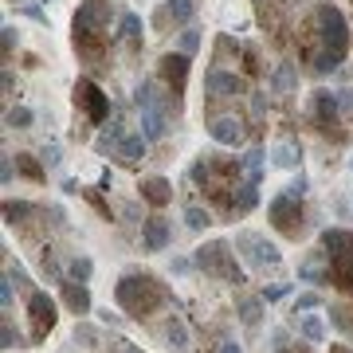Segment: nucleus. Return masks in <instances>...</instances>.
Instances as JSON below:
<instances>
[{"instance_id": "1", "label": "nucleus", "mask_w": 353, "mask_h": 353, "mask_svg": "<svg viewBox=\"0 0 353 353\" xmlns=\"http://www.w3.org/2000/svg\"><path fill=\"white\" fill-rule=\"evenodd\" d=\"M299 51H303V59L310 63L314 75H326L334 67L345 59V51H350V24H345V16L341 8L334 4H318L310 20L303 24V36H299Z\"/></svg>"}, {"instance_id": "2", "label": "nucleus", "mask_w": 353, "mask_h": 353, "mask_svg": "<svg viewBox=\"0 0 353 353\" xmlns=\"http://www.w3.org/2000/svg\"><path fill=\"white\" fill-rule=\"evenodd\" d=\"M110 20H114V4L110 0H83L75 20H71V43H75L79 59L90 67H99L106 59L110 48Z\"/></svg>"}, {"instance_id": "3", "label": "nucleus", "mask_w": 353, "mask_h": 353, "mask_svg": "<svg viewBox=\"0 0 353 353\" xmlns=\"http://www.w3.org/2000/svg\"><path fill=\"white\" fill-rule=\"evenodd\" d=\"M114 303L122 306L130 318H150L157 314V310H165V306H173V294H169V287H165L157 275H150V271H130V275L118 279V287H114Z\"/></svg>"}, {"instance_id": "4", "label": "nucleus", "mask_w": 353, "mask_h": 353, "mask_svg": "<svg viewBox=\"0 0 353 353\" xmlns=\"http://www.w3.org/2000/svg\"><path fill=\"white\" fill-rule=\"evenodd\" d=\"M318 248H322V259H326L330 287L353 294V232H345V228H326L318 236Z\"/></svg>"}, {"instance_id": "5", "label": "nucleus", "mask_w": 353, "mask_h": 353, "mask_svg": "<svg viewBox=\"0 0 353 353\" xmlns=\"http://www.w3.org/2000/svg\"><path fill=\"white\" fill-rule=\"evenodd\" d=\"M310 122L318 126V134H326L338 145L350 138V130H345V106H341L338 90H314V99H310Z\"/></svg>"}, {"instance_id": "6", "label": "nucleus", "mask_w": 353, "mask_h": 353, "mask_svg": "<svg viewBox=\"0 0 353 353\" xmlns=\"http://www.w3.org/2000/svg\"><path fill=\"white\" fill-rule=\"evenodd\" d=\"M192 263L201 267L204 275L220 279V283H236V287L243 283V271H240V263H236V248L224 243V240H212V243H204V248H196Z\"/></svg>"}, {"instance_id": "7", "label": "nucleus", "mask_w": 353, "mask_h": 353, "mask_svg": "<svg viewBox=\"0 0 353 353\" xmlns=\"http://www.w3.org/2000/svg\"><path fill=\"white\" fill-rule=\"evenodd\" d=\"M267 220H271V228H275L283 240H299V236H303V228H306L303 201H299V196H290V192L283 189L275 201L267 204Z\"/></svg>"}, {"instance_id": "8", "label": "nucleus", "mask_w": 353, "mask_h": 353, "mask_svg": "<svg viewBox=\"0 0 353 353\" xmlns=\"http://www.w3.org/2000/svg\"><path fill=\"white\" fill-rule=\"evenodd\" d=\"M134 102H138V110H141V134H145V141L165 138V130H169V110H165V102L157 99V87H153V83H141V87L134 90Z\"/></svg>"}, {"instance_id": "9", "label": "nucleus", "mask_w": 353, "mask_h": 353, "mask_svg": "<svg viewBox=\"0 0 353 353\" xmlns=\"http://www.w3.org/2000/svg\"><path fill=\"white\" fill-rule=\"evenodd\" d=\"M55 310H59V306H55V299H51L48 290H32V294H28V318H32L28 341H32V345H43V341H48V334L55 330V318H59Z\"/></svg>"}, {"instance_id": "10", "label": "nucleus", "mask_w": 353, "mask_h": 353, "mask_svg": "<svg viewBox=\"0 0 353 353\" xmlns=\"http://www.w3.org/2000/svg\"><path fill=\"white\" fill-rule=\"evenodd\" d=\"M236 252H240L243 263L255 267V271H267V267H279V263H283L279 248H275V243H267L259 232H240V236H236Z\"/></svg>"}, {"instance_id": "11", "label": "nucleus", "mask_w": 353, "mask_h": 353, "mask_svg": "<svg viewBox=\"0 0 353 353\" xmlns=\"http://www.w3.org/2000/svg\"><path fill=\"white\" fill-rule=\"evenodd\" d=\"M189 67H192V55H185V51H169V55H161L157 75H161L165 90H169L173 110L181 106V94H185V83H189Z\"/></svg>"}, {"instance_id": "12", "label": "nucleus", "mask_w": 353, "mask_h": 353, "mask_svg": "<svg viewBox=\"0 0 353 353\" xmlns=\"http://www.w3.org/2000/svg\"><path fill=\"white\" fill-rule=\"evenodd\" d=\"M75 106H83L87 126H102V122L110 118V99L99 90L94 79H79V83H75Z\"/></svg>"}, {"instance_id": "13", "label": "nucleus", "mask_w": 353, "mask_h": 353, "mask_svg": "<svg viewBox=\"0 0 353 353\" xmlns=\"http://www.w3.org/2000/svg\"><path fill=\"white\" fill-rule=\"evenodd\" d=\"M204 94L208 102H220V99H236L243 94V79L236 71H228V67H208V75H204Z\"/></svg>"}, {"instance_id": "14", "label": "nucleus", "mask_w": 353, "mask_h": 353, "mask_svg": "<svg viewBox=\"0 0 353 353\" xmlns=\"http://www.w3.org/2000/svg\"><path fill=\"white\" fill-rule=\"evenodd\" d=\"M192 12H196V0H161V8L153 12V28H157V32H165V28L189 24Z\"/></svg>"}, {"instance_id": "15", "label": "nucleus", "mask_w": 353, "mask_h": 353, "mask_svg": "<svg viewBox=\"0 0 353 353\" xmlns=\"http://www.w3.org/2000/svg\"><path fill=\"white\" fill-rule=\"evenodd\" d=\"M208 138L220 141V145H240L243 141L240 114H208Z\"/></svg>"}, {"instance_id": "16", "label": "nucleus", "mask_w": 353, "mask_h": 353, "mask_svg": "<svg viewBox=\"0 0 353 353\" xmlns=\"http://www.w3.org/2000/svg\"><path fill=\"white\" fill-rule=\"evenodd\" d=\"M59 294L71 314H90V290L83 279H59Z\"/></svg>"}, {"instance_id": "17", "label": "nucleus", "mask_w": 353, "mask_h": 353, "mask_svg": "<svg viewBox=\"0 0 353 353\" xmlns=\"http://www.w3.org/2000/svg\"><path fill=\"white\" fill-rule=\"evenodd\" d=\"M169 240H173L169 220H165V216H150V220H145V228H141V248H145V252H165V248H169Z\"/></svg>"}, {"instance_id": "18", "label": "nucleus", "mask_w": 353, "mask_h": 353, "mask_svg": "<svg viewBox=\"0 0 353 353\" xmlns=\"http://www.w3.org/2000/svg\"><path fill=\"white\" fill-rule=\"evenodd\" d=\"M157 334L165 338V345H173L176 353L189 350V326L181 322V314H165V322L157 326Z\"/></svg>"}, {"instance_id": "19", "label": "nucleus", "mask_w": 353, "mask_h": 353, "mask_svg": "<svg viewBox=\"0 0 353 353\" xmlns=\"http://www.w3.org/2000/svg\"><path fill=\"white\" fill-rule=\"evenodd\" d=\"M114 157H122L130 169H134V165H141V161H145V134H122L118 150H114Z\"/></svg>"}, {"instance_id": "20", "label": "nucleus", "mask_w": 353, "mask_h": 353, "mask_svg": "<svg viewBox=\"0 0 353 353\" xmlns=\"http://www.w3.org/2000/svg\"><path fill=\"white\" fill-rule=\"evenodd\" d=\"M141 201H150L153 208H165L173 201V185L165 176H150V181H141Z\"/></svg>"}, {"instance_id": "21", "label": "nucleus", "mask_w": 353, "mask_h": 353, "mask_svg": "<svg viewBox=\"0 0 353 353\" xmlns=\"http://www.w3.org/2000/svg\"><path fill=\"white\" fill-rule=\"evenodd\" d=\"M299 279H303V283H318V287H322V283H330L326 259H322V248H318V252H310L303 263H299Z\"/></svg>"}, {"instance_id": "22", "label": "nucleus", "mask_w": 353, "mask_h": 353, "mask_svg": "<svg viewBox=\"0 0 353 353\" xmlns=\"http://www.w3.org/2000/svg\"><path fill=\"white\" fill-rule=\"evenodd\" d=\"M118 39H122L130 51L141 48V20H138V12H122V20H118Z\"/></svg>"}, {"instance_id": "23", "label": "nucleus", "mask_w": 353, "mask_h": 353, "mask_svg": "<svg viewBox=\"0 0 353 353\" xmlns=\"http://www.w3.org/2000/svg\"><path fill=\"white\" fill-rule=\"evenodd\" d=\"M271 87H275L279 94H294V87H299V71H294V63H279L275 75H271Z\"/></svg>"}, {"instance_id": "24", "label": "nucleus", "mask_w": 353, "mask_h": 353, "mask_svg": "<svg viewBox=\"0 0 353 353\" xmlns=\"http://www.w3.org/2000/svg\"><path fill=\"white\" fill-rule=\"evenodd\" d=\"M236 314H240V322L248 330H255V326H259V318H263V299H240Z\"/></svg>"}, {"instance_id": "25", "label": "nucleus", "mask_w": 353, "mask_h": 353, "mask_svg": "<svg viewBox=\"0 0 353 353\" xmlns=\"http://www.w3.org/2000/svg\"><path fill=\"white\" fill-rule=\"evenodd\" d=\"M32 212H39L36 204H24V201H4V220H8V224H28V216Z\"/></svg>"}, {"instance_id": "26", "label": "nucleus", "mask_w": 353, "mask_h": 353, "mask_svg": "<svg viewBox=\"0 0 353 353\" xmlns=\"http://www.w3.org/2000/svg\"><path fill=\"white\" fill-rule=\"evenodd\" d=\"M0 338H4V350H24V334L12 326V310H4V322H0Z\"/></svg>"}, {"instance_id": "27", "label": "nucleus", "mask_w": 353, "mask_h": 353, "mask_svg": "<svg viewBox=\"0 0 353 353\" xmlns=\"http://www.w3.org/2000/svg\"><path fill=\"white\" fill-rule=\"evenodd\" d=\"M271 161H275L279 169H294V165H299V145H294V141H279Z\"/></svg>"}, {"instance_id": "28", "label": "nucleus", "mask_w": 353, "mask_h": 353, "mask_svg": "<svg viewBox=\"0 0 353 353\" xmlns=\"http://www.w3.org/2000/svg\"><path fill=\"white\" fill-rule=\"evenodd\" d=\"M299 334H303L306 341H314V345H318V341L326 338V330H322V318H303V322H299Z\"/></svg>"}, {"instance_id": "29", "label": "nucleus", "mask_w": 353, "mask_h": 353, "mask_svg": "<svg viewBox=\"0 0 353 353\" xmlns=\"http://www.w3.org/2000/svg\"><path fill=\"white\" fill-rule=\"evenodd\" d=\"M185 224H189L192 232H204V228L212 224V216H208V208H196V204H192L189 212H185Z\"/></svg>"}, {"instance_id": "30", "label": "nucleus", "mask_w": 353, "mask_h": 353, "mask_svg": "<svg viewBox=\"0 0 353 353\" xmlns=\"http://www.w3.org/2000/svg\"><path fill=\"white\" fill-rule=\"evenodd\" d=\"M90 271H94V263H90L87 255H75V259L67 263V275H71V279H83V283L90 279Z\"/></svg>"}, {"instance_id": "31", "label": "nucleus", "mask_w": 353, "mask_h": 353, "mask_svg": "<svg viewBox=\"0 0 353 353\" xmlns=\"http://www.w3.org/2000/svg\"><path fill=\"white\" fill-rule=\"evenodd\" d=\"M4 122L16 126V130H28V126H32V110H28V106H12V110L4 114Z\"/></svg>"}, {"instance_id": "32", "label": "nucleus", "mask_w": 353, "mask_h": 353, "mask_svg": "<svg viewBox=\"0 0 353 353\" xmlns=\"http://www.w3.org/2000/svg\"><path fill=\"white\" fill-rule=\"evenodd\" d=\"M16 165H20V173H24V176H32V181H43V176H48V173H43V169L36 165V161H32V157H28V153H16Z\"/></svg>"}, {"instance_id": "33", "label": "nucleus", "mask_w": 353, "mask_h": 353, "mask_svg": "<svg viewBox=\"0 0 353 353\" xmlns=\"http://www.w3.org/2000/svg\"><path fill=\"white\" fill-rule=\"evenodd\" d=\"M196 48H201V32H196V28H185V36H181V51H185V55H196Z\"/></svg>"}, {"instance_id": "34", "label": "nucleus", "mask_w": 353, "mask_h": 353, "mask_svg": "<svg viewBox=\"0 0 353 353\" xmlns=\"http://www.w3.org/2000/svg\"><path fill=\"white\" fill-rule=\"evenodd\" d=\"M314 306H322V294L306 290V294H299V299H294V314H299V310H314Z\"/></svg>"}, {"instance_id": "35", "label": "nucleus", "mask_w": 353, "mask_h": 353, "mask_svg": "<svg viewBox=\"0 0 353 353\" xmlns=\"http://www.w3.org/2000/svg\"><path fill=\"white\" fill-rule=\"evenodd\" d=\"M243 71L248 75H259L263 67H259V55H255V48H243Z\"/></svg>"}, {"instance_id": "36", "label": "nucleus", "mask_w": 353, "mask_h": 353, "mask_svg": "<svg viewBox=\"0 0 353 353\" xmlns=\"http://www.w3.org/2000/svg\"><path fill=\"white\" fill-rule=\"evenodd\" d=\"M283 294H290V283H275V287L263 290V303H279Z\"/></svg>"}, {"instance_id": "37", "label": "nucleus", "mask_w": 353, "mask_h": 353, "mask_svg": "<svg viewBox=\"0 0 353 353\" xmlns=\"http://www.w3.org/2000/svg\"><path fill=\"white\" fill-rule=\"evenodd\" d=\"M287 192H290V196H299V201H303V196H306V176L299 173V176H294V181L287 185Z\"/></svg>"}, {"instance_id": "38", "label": "nucleus", "mask_w": 353, "mask_h": 353, "mask_svg": "<svg viewBox=\"0 0 353 353\" xmlns=\"http://www.w3.org/2000/svg\"><path fill=\"white\" fill-rule=\"evenodd\" d=\"M12 48H16V28H4V59H12Z\"/></svg>"}, {"instance_id": "39", "label": "nucleus", "mask_w": 353, "mask_h": 353, "mask_svg": "<svg viewBox=\"0 0 353 353\" xmlns=\"http://www.w3.org/2000/svg\"><path fill=\"white\" fill-rule=\"evenodd\" d=\"M216 353H240V345L232 338H220V345H216Z\"/></svg>"}, {"instance_id": "40", "label": "nucleus", "mask_w": 353, "mask_h": 353, "mask_svg": "<svg viewBox=\"0 0 353 353\" xmlns=\"http://www.w3.org/2000/svg\"><path fill=\"white\" fill-rule=\"evenodd\" d=\"M43 161H48V165H59V145H48V150H43Z\"/></svg>"}, {"instance_id": "41", "label": "nucleus", "mask_w": 353, "mask_h": 353, "mask_svg": "<svg viewBox=\"0 0 353 353\" xmlns=\"http://www.w3.org/2000/svg\"><path fill=\"white\" fill-rule=\"evenodd\" d=\"M24 16H28V20H36V24H43V20H48V16L39 12V8H24Z\"/></svg>"}, {"instance_id": "42", "label": "nucleus", "mask_w": 353, "mask_h": 353, "mask_svg": "<svg viewBox=\"0 0 353 353\" xmlns=\"http://www.w3.org/2000/svg\"><path fill=\"white\" fill-rule=\"evenodd\" d=\"M110 181H114L110 169H102V173H99V189H110Z\"/></svg>"}, {"instance_id": "43", "label": "nucleus", "mask_w": 353, "mask_h": 353, "mask_svg": "<svg viewBox=\"0 0 353 353\" xmlns=\"http://www.w3.org/2000/svg\"><path fill=\"white\" fill-rule=\"evenodd\" d=\"M330 353H353V350H350V345H334Z\"/></svg>"}, {"instance_id": "44", "label": "nucleus", "mask_w": 353, "mask_h": 353, "mask_svg": "<svg viewBox=\"0 0 353 353\" xmlns=\"http://www.w3.org/2000/svg\"><path fill=\"white\" fill-rule=\"evenodd\" d=\"M279 353H290V350H279Z\"/></svg>"}, {"instance_id": "45", "label": "nucleus", "mask_w": 353, "mask_h": 353, "mask_svg": "<svg viewBox=\"0 0 353 353\" xmlns=\"http://www.w3.org/2000/svg\"><path fill=\"white\" fill-rule=\"evenodd\" d=\"M318 4H326V0H318Z\"/></svg>"}]
</instances>
